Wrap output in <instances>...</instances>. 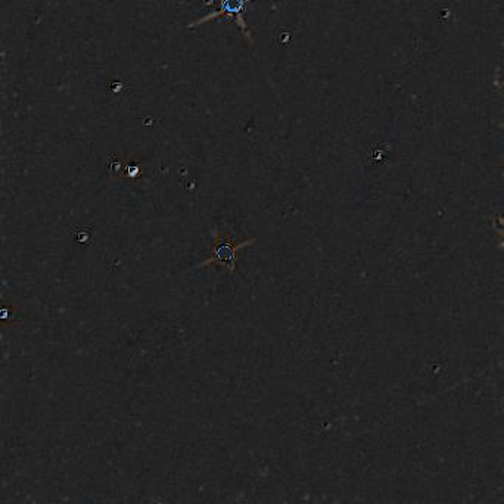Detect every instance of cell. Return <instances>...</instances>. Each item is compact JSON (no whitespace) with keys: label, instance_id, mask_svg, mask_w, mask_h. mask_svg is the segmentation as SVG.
<instances>
[{"label":"cell","instance_id":"1","mask_svg":"<svg viewBox=\"0 0 504 504\" xmlns=\"http://www.w3.org/2000/svg\"><path fill=\"white\" fill-rule=\"evenodd\" d=\"M212 257L201 262L200 267H210L212 264L226 267L231 273H235L238 254L243 248L255 242V239L247 241H235L229 235H222L220 232L212 231Z\"/></svg>","mask_w":504,"mask_h":504}]
</instances>
